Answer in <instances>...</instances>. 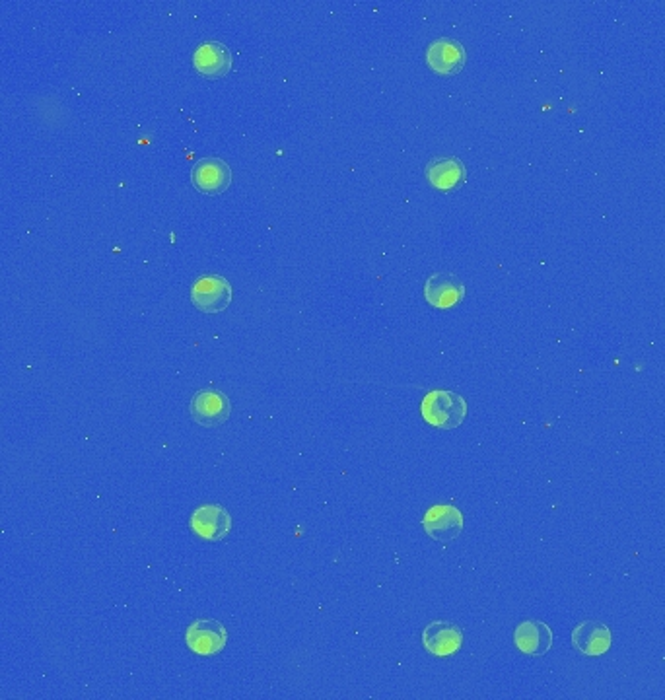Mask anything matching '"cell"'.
<instances>
[{
  "label": "cell",
  "mask_w": 665,
  "mask_h": 700,
  "mask_svg": "<svg viewBox=\"0 0 665 700\" xmlns=\"http://www.w3.org/2000/svg\"><path fill=\"white\" fill-rule=\"evenodd\" d=\"M467 63L465 47L450 37L434 39L426 47V65L438 76H455Z\"/></svg>",
  "instance_id": "7"
},
{
  "label": "cell",
  "mask_w": 665,
  "mask_h": 700,
  "mask_svg": "<svg viewBox=\"0 0 665 700\" xmlns=\"http://www.w3.org/2000/svg\"><path fill=\"white\" fill-rule=\"evenodd\" d=\"M422 646L438 658L454 656L463 646V632L450 621H434L422 630Z\"/></svg>",
  "instance_id": "10"
},
{
  "label": "cell",
  "mask_w": 665,
  "mask_h": 700,
  "mask_svg": "<svg viewBox=\"0 0 665 700\" xmlns=\"http://www.w3.org/2000/svg\"><path fill=\"white\" fill-rule=\"evenodd\" d=\"M572 644L580 654L597 658L609 652L613 644V634L607 625L599 621H582L572 630Z\"/></svg>",
  "instance_id": "11"
},
{
  "label": "cell",
  "mask_w": 665,
  "mask_h": 700,
  "mask_svg": "<svg viewBox=\"0 0 665 700\" xmlns=\"http://www.w3.org/2000/svg\"><path fill=\"white\" fill-rule=\"evenodd\" d=\"M424 298L438 310H450L465 298V284L452 273H434L424 282Z\"/></svg>",
  "instance_id": "8"
},
{
  "label": "cell",
  "mask_w": 665,
  "mask_h": 700,
  "mask_svg": "<svg viewBox=\"0 0 665 700\" xmlns=\"http://www.w3.org/2000/svg\"><path fill=\"white\" fill-rule=\"evenodd\" d=\"M193 185L205 195H220L232 183V168L220 158H203L193 166Z\"/></svg>",
  "instance_id": "9"
},
{
  "label": "cell",
  "mask_w": 665,
  "mask_h": 700,
  "mask_svg": "<svg viewBox=\"0 0 665 700\" xmlns=\"http://www.w3.org/2000/svg\"><path fill=\"white\" fill-rule=\"evenodd\" d=\"M191 302L205 314H220L232 304V284L218 275H203L191 286Z\"/></svg>",
  "instance_id": "2"
},
{
  "label": "cell",
  "mask_w": 665,
  "mask_h": 700,
  "mask_svg": "<svg viewBox=\"0 0 665 700\" xmlns=\"http://www.w3.org/2000/svg\"><path fill=\"white\" fill-rule=\"evenodd\" d=\"M422 527L430 539L438 543H450L463 533L465 520L457 506L436 504L430 510H426L422 518Z\"/></svg>",
  "instance_id": "4"
},
{
  "label": "cell",
  "mask_w": 665,
  "mask_h": 700,
  "mask_svg": "<svg viewBox=\"0 0 665 700\" xmlns=\"http://www.w3.org/2000/svg\"><path fill=\"white\" fill-rule=\"evenodd\" d=\"M193 67L207 78H222L232 70V53L224 43L205 41L193 53Z\"/></svg>",
  "instance_id": "12"
},
{
  "label": "cell",
  "mask_w": 665,
  "mask_h": 700,
  "mask_svg": "<svg viewBox=\"0 0 665 700\" xmlns=\"http://www.w3.org/2000/svg\"><path fill=\"white\" fill-rule=\"evenodd\" d=\"M424 175L438 191H454L465 183V166L459 158H434L426 164Z\"/></svg>",
  "instance_id": "14"
},
{
  "label": "cell",
  "mask_w": 665,
  "mask_h": 700,
  "mask_svg": "<svg viewBox=\"0 0 665 700\" xmlns=\"http://www.w3.org/2000/svg\"><path fill=\"white\" fill-rule=\"evenodd\" d=\"M187 648L199 656L220 654L228 642V630L216 619H197L185 632Z\"/></svg>",
  "instance_id": "5"
},
{
  "label": "cell",
  "mask_w": 665,
  "mask_h": 700,
  "mask_svg": "<svg viewBox=\"0 0 665 700\" xmlns=\"http://www.w3.org/2000/svg\"><path fill=\"white\" fill-rule=\"evenodd\" d=\"M191 419L205 428H214L224 424L232 415L230 399L216 389H201L193 395L189 405Z\"/></svg>",
  "instance_id": "3"
},
{
  "label": "cell",
  "mask_w": 665,
  "mask_h": 700,
  "mask_svg": "<svg viewBox=\"0 0 665 700\" xmlns=\"http://www.w3.org/2000/svg\"><path fill=\"white\" fill-rule=\"evenodd\" d=\"M191 531L210 543L222 541L232 531V516L220 504H203L199 506L189 520Z\"/></svg>",
  "instance_id": "6"
},
{
  "label": "cell",
  "mask_w": 665,
  "mask_h": 700,
  "mask_svg": "<svg viewBox=\"0 0 665 700\" xmlns=\"http://www.w3.org/2000/svg\"><path fill=\"white\" fill-rule=\"evenodd\" d=\"M420 415L434 428L454 430L467 419V401L455 391L434 389L422 399Z\"/></svg>",
  "instance_id": "1"
},
{
  "label": "cell",
  "mask_w": 665,
  "mask_h": 700,
  "mask_svg": "<svg viewBox=\"0 0 665 700\" xmlns=\"http://www.w3.org/2000/svg\"><path fill=\"white\" fill-rule=\"evenodd\" d=\"M514 644L525 656L541 658L545 656L553 646V630L543 621H524L516 627L514 632Z\"/></svg>",
  "instance_id": "13"
}]
</instances>
